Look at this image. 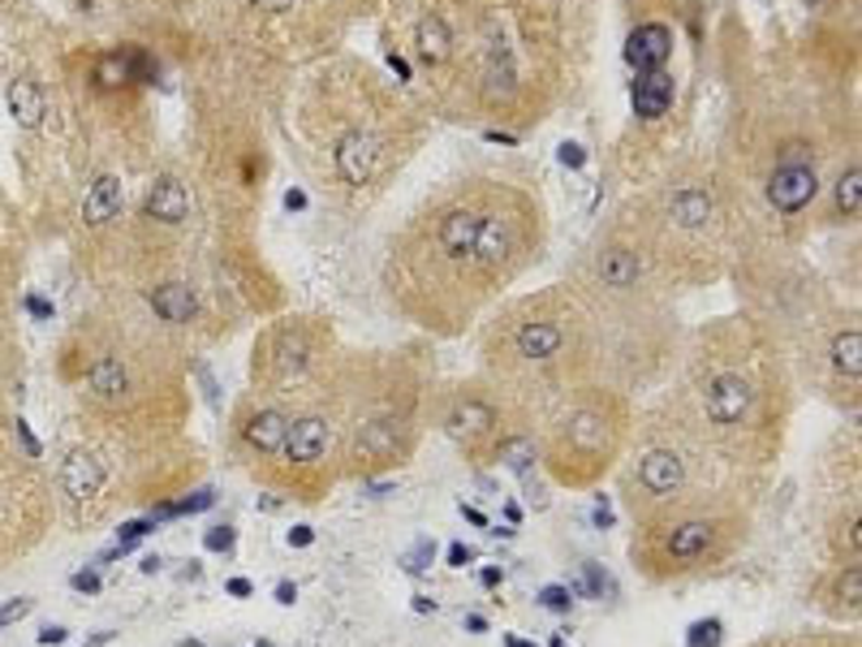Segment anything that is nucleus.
<instances>
[{
  "label": "nucleus",
  "mask_w": 862,
  "mask_h": 647,
  "mask_svg": "<svg viewBox=\"0 0 862 647\" xmlns=\"http://www.w3.org/2000/svg\"><path fill=\"white\" fill-rule=\"evenodd\" d=\"M203 548H208V553H229V548H233V527H212V531L203 535Z\"/></svg>",
  "instance_id": "72a5a7b5"
},
{
  "label": "nucleus",
  "mask_w": 862,
  "mask_h": 647,
  "mask_svg": "<svg viewBox=\"0 0 862 647\" xmlns=\"http://www.w3.org/2000/svg\"><path fill=\"white\" fill-rule=\"evenodd\" d=\"M552 647H570V644H566V639H561V635H557V639H552Z\"/></svg>",
  "instance_id": "864d4df0"
},
{
  "label": "nucleus",
  "mask_w": 862,
  "mask_h": 647,
  "mask_svg": "<svg viewBox=\"0 0 862 647\" xmlns=\"http://www.w3.org/2000/svg\"><path fill=\"white\" fill-rule=\"evenodd\" d=\"M4 104H9V113H13V122L22 130H39L44 117H48V100H44V91L31 78H13L4 86Z\"/></svg>",
  "instance_id": "412c9836"
},
{
  "label": "nucleus",
  "mask_w": 862,
  "mask_h": 647,
  "mask_svg": "<svg viewBox=\"0 0 862 647\" xmlns=\"http://www.w3.org/2000/svg\"><path fill=\"white\" fill-rule=\"evenodd\" d=\"M70 587H73V591H86V596H95V591H100V575H95V570H78V575L70 578Z\"/></svg>",
  "instance_id": "4c0bfd02"
},
{
  "label": "nucleus",
  "mask_w": 862,
  "mask_h": 647,
  "mask_svg": "<svg viewBox=\"0 0 862 647\" xmlns=\"http://www.w3.org/2000/svg\"><path fill=\"white\" fill-rule=\"evenodd\" d=\"M341 406V471L375 480L415 458L423 436V389L415 376L384 371L337 393Z\"/></svg>",
  "instance_id": "f03ea898"
},
{
  "label": "nucleus",
  "mask_w": 862,
  "mask_h": 647,
  "mask_svg": "<svg viewBox=\"0 0 862 647\" xmlns=\"http://www.w3.org/2000/svg\"><path fill=\"white\" fill-rule=\"evenodd\" d=\"M479 224H484V212H470V208H457L440 220V246L449 259H462V264H475V238H479Z\"/></svg>",
  "instance_id": "f3484780"
},
{
  "label": "nucleus",
  "mask_w": 862,
  "mask_h": 647,
  "mask_svg": "<svg viewBox=\"0 0 862 647\" xmlns=\"http://www.w3.org/2000/svg\"><path fill=\"white\" fill-rule=\"evenodd\" d=\"M462 518H466V522H475V527H488V513H484V509H475V505H462Z\"/></svg>",
  "instance_id": "37998d69"
},
{
  "label": "nucleus",
  "mask_w": 862,
  "mask_h": 647,
  "mask_svg": "<svg viewBox=\"0 0 862 647\" xmlns=\"http://www.w3.org/2000/svg\"><path fill=\"white\" fill-rule=\"evenodd\" d=\"M57 505L73 527H91L113 505V449L104 440L70 444L57 462Z\"/></svg>",
  "instance_id": "9d476101"
},
{
  "label": "nucleus",
  "mask_w": 862,
  "mask_h": 647,
  "mask_svg": "<svg viewBox=\"0 0 862 647\" xmlns=\"http://www.w3.org/2000/svg\"><path fill=\"white\" fill-rule=\"evenodd\" d=\"M859 164H850L846 173H841V182H837V212L846 216V220H854L859 216Z\"/></svg>",
  "instance_id": "c85d7f7f"
},
{
  "label": "nucleus",
  "mask_w": 862,
  "mask_h": 647,
  "mask_svg": "<svg viewBox=\"0 0 862 647\" xmlns=\"http://www.w3.org/2000/svg\"><path fill=\"white\" fill-rule=\"evenodd\" d=\"M341 475V406L337 393H315L293 406L277 475L298 501H319Z\"/></svg>",
  "instance_id": "423d86ee"
},
{
  "label": "nucleus",
  "mask_w": 862,
  "mask_h": 647,
  "mask_svg": "<svg viewBox=\"0 0 862 647\" xmlns=\"http://www.w3.org/2000/svg\"><path fill=\"white\" fill-rule=\"evenodd\" d=\"M208 505H215V493L212 488H199V493H190V497H182V501H168V505H155V522L160 518H182V513H199V509H208Z\"/></svg>",
  "instance_id": "cd10ccee"
},
{
  "label": "nucleus",
  "mask_w": 862,
  "mask_h": 647,
  "mask_svg": "<svg viewBox=\"0 0 862 647\" xmlns=\"http://www.w3.org/2000/svg\"><path fill=\"white\" fill-rule=\"evenodd\" d=\"M277 600H281V604H293V600H298V587H293V582H277Z\"/></svg>",
  "instance_id": "c03bdc74"
},
{
  "label": "nucleus",
  "mask_w": 862,
  "mask_h": 647,
  "mask_svg": "<svg viewBox=\"0 0 862 647\" xmlns=\"http://www.w3.org/2000/svg\"><path fill=\"white\" fill-rule=\"evenodd\" d=\"M35 609V600L31 596H18V600H9V604H0V631H9V626H18L26 613Z\"/></svg>",
  "instance_id": "2f4dec72"
},
{
  "label": "nucleus",
  "mask_w": 862,
  "mask_h": 647,
  "mask_svg": "<svg viewBox=\"0 0 862 647\" xmlns=\"http://www.w3.org/2000/svg\"><path fill=\"white\" fill-rule=\"evenodd\" d=\"M595 522H599V527H613V509H608V505H599V509H595Z\"/></svg>",
  "instance_id": "3c124183"
},
{
  "label": "nucleus",
  "mask_w": 862,
  "mask_h": 647,
  "mask_svg": "<svg viewBox=\"0 0 862 647\" xmlns=\"http://www.w3.org/2000/svg\"><path fill=\"white\" fill-rule=\"evenodd\" d=\"M621 501L626 509L646 522L664 509L695 497H708L699 488L703 466L720 462L717 453L695 436V428L677 415V406L651 415L643 428L634 431L630 453H621Z\"/></svg>",
  "instance_id": "39448f33"
},
{
  "label": "nucleus",
  "mask_w": 862,
  "mask_h": 647,
  "mask_svg": "<svg viewBox=\"0 0 862 647\" xmlns=\"http://www.w3.org/2000/svg\"><path fill=\"white\" fill-rule=\"evenodd\" d=\"M470 562H475V548L470 544H449V566L453 570H466Z\"/></svg>",
  "instance_id": "e433bc0d"
},
{
  "label": "nucleus",
  "mask_w": 862,
  "mask_h": 647,
  "mask_svg": "<svg viewBox=\"0 0 862 647\" xmlns=\"http://www.w3.org/2000/svg\"><path fill=\"white\" fill-rule=\"evenodd\" d=\"M630 402L604 384H574L561 393L557 411L548 415L539 462L561 488H591L599 484L630 444Z\"/></svg>",
  "instance_id": "7ed1b4c3"
},
{
  "label": "nucleus",
  "mask_w": 862,
  "mask_h": 647,
  "mask_svg": "<svg viewBox=\"0 0 862 647\" xmlns=\"http://www.w3.org/2000/svg\"><path fill=\"white\" fill-rule=\"evenodd\" d=\"M289 419H293V406L281 402V397H268V393L242 397L237 411H233V424H229L233 453L251 471L277 475V462H281V449H286L289 436Z\"/></svg>",
  "instance_id": "9b49d317"
},
{
  "label": "nucleus",
  "mask_w": 862,
  "mask_h": 647,
  "mask_svg": "<svg viewBox=\"0 0 862 647\" xmlns=\"http://www.w3.org/2000/svg\"><path fill=\"white\" fill-rule=\"evenodd\" d=\"M328 350L324 337L306 324H281L255 346V384L268 397H281L289 406L306 402L311 389L324 380Z\"/></svg>",
  "instance_id": "6e6552de"
},
{
  "label": "nucleus",
  "mask_w": 862,
  "mask_h": 647,
  "mask_svg": "<svg viewBox=\"0 0 862 647\" xmlns=\"http://www.w3.org/2000/svg\"><path fill=\"white\" fill-rule=\"evenodd\" d=\"M147 302H151L155 320H160V324H173V328H182V324H190V320L199 315V298H195V289L186 286V281H164V286H155L147 293Z\"/></svg>",
  "instance_id": "a211bd4d"
},
{
  "label": "nucleus",
  "mask_w": 862,
  "mask_h": 647,
  "mask_svg": "<svg viewBox=\"0 0 862 647\" xmlns=\"http://www.w3.org/2000/svg\"><path fill=\"white\" fill-rule=\"evenodd\" d=\"M639 277H643V259H639L634 251L617 246V251H604V255H599V286L604 289L626 293V289L639 286Z\"/></svg>",
  "instance_id": "b1692460"
},
{
  "label": "nucleus",
  "mask_w": 862,
  "mask_h": 647,
  "mask_svg": "<svg viewBox=\"0 0 862 647\" xmlns=\"http://www.w3.org/2000/svg\"><path fill=\"white\" fill-rule=\"evenodd\" d=\"M333 164H337L341 182L366 186L375 177V164H380V143L366 130H350V135H341L337 147H333Z\"/></svg>",
  "instance_id": "4468645a"
},
{
  "label": "nucleus",
  "mask_w": 862,
  "mask_h": 647,
  "mask_svg": "<svg viewBox=\"0 0 862 647\" xmlns=\"http://www.w3.org/2000/svg\"><path fill=\"white\" fill-rule=\"evenodd\" d=\"M815 195H819L815 164H777V173L768 177V204L785 216L802 212Z\"/></svg>",
  "instance_id": "ddd939ff"
},
{
  "label": "nucleus",
  "mask_w": 862,
  "mask_h": 647,
  "mask_svg": "<svg viewBox=\"0 0 862 647\" xmlns=\"http://www.w3.org/2000/svg\"><path fill=\"white\" fill-rule=\"evenodd\" d=\"M143 212L147 220H160V224H182L186 212H190V195H186V186L177 177H155L151 190H147Z\"/></svg>",
  "instance_id": "6ab92c4d"
},
{
  "label": "nucleus",
  "mask_w": 862,
  "mask_h": 647,
  "mask_svg": "<svg viewBox=\"0 0 862 647\" xmlns=\"http://www.w3.org/2000/svg\"><path fill=\"white\" fill-rule=\"evenodd\" d=\"M121 204H126L121 177L104 173V177H95V182L86 186V199H82V220H86V224H108V220H117Z\"/></svg>",
  "instance_id": "4be33fe9"
},
{
  "label": "nucleus",
  "mask_w": 862,
  "mask_h": 647,
  "mask_svg": "<svg viewBox=\"0 0 862 647\" xmlns=\"http://www.w3.org/2000/svg\"><path fill=\"white\" fill-rule=\"evenodd\" d=\"M539 604H544L548 613H570V609H574V591H570L566 582H548V587L539 591Z\"/></svg>",
  "instance_id": "7c9ffc66"
},
{
  "label": "nucleus",
  "mask_w": 862,
  "mask_h": 647,
  "mask_svg": "<svg viewBox=\"0 0 862 647\" xmlns=\"http://www.w3.org/2000/svg\"><path fill=\"white\" fill-rule=\"evenodd\" d=\"M828 371H832V384H837V397L859 406V380H862V328L859 324H846L832 333L828 342Z\"/></svg>",
  "instance_id": "f8f14e48"
},
{
  "label": "nucleus",
  "mask_w": 862,
  "mask_h": 647,
  "mask_svg": "<svg viewBox=\"0 0 862 647\" xmlns=\"http://www.w3.org/2000/svg\"><path fill=\"white\" fill-rule=\"evenodd\" d=\"M720 644H724V626H720V617L695 622V626L686 631V647H720Z\"/></svg>",
  "instance_id": "c756f323"
},
{
  "label": "nucleus",
  "mask_w": 862,
  "mask_h": 647,
  "mask_svg": "<svg viewBox=\"0 0 862 647\" xmlns=\"http://www.w3.org/2000/svg\"><path fill=\"white\" fill-rule=\"evenodd\" d=\"M479 578H484V587H501L504 570H501V566H488V570H484Z\"/></svg>",
  "instance_id": "49530a36"
},
{
  "label": "nucleus",
  "mask_w": 862,
  "mask_h": 647,
  "mask_svg": "<svg viewBox=\"0 0 862 647\" xmlns=\"http://www.w3.org/2000/svg\"><path fill=\"white\" fill-rule=\"evenodd\" d=\"M513 251V238H509V220L497 212H484V224H479V238H475V264L479 268H501Z\"/></svg>",
  "instance_id": "5701e85b"
},
{
  "label": "nucleus",
  "mask_w": 862,
  "mask_h": 647,
  "mask_svg": "<svg viewBox=\"0 0 862 647\" xmlns=\"http://www.w3.org/2000/svg\"><path fill=\"white\" fill-rule=\"evenodd\" d=\"M582 160H586V151L578 143H561V164L566 169H582Z\"/></svg>",
  "instance_id": "58836bf2"
},
{
  "label": "nucleus",
  "mask_w": 862,
  "mask_h": 647,
  "mask_svg": "<svg viewBox=\"0 0 862 647\" xmlns=\"http://www.w3.org/2000/svg\"><path fill=\"white\" fill-rule=\"evenodd\" d=\"M668 57H673V31L664 22H643L639 31H630L626 61L634 66V73L668 70Z\"/></svg>",
  "instance_id": "2eb2a0df"
},
{
  "label": "nucleus",
  "mask_w": 862,
  "mask_h": 647,
  "mask_svg": "<svg viewBox=\"0 0 862 647\" xmlns=\"http://www.w3.org/2000/svg\"><path fill=\"white\" fill-rule=\"evenodd\" d=\"M415 48H419V61L423 66H444L449 53H453V35H449V22L428 13L419 26H415Z\"/></svg>",
  "instance_id": "393cba45"
},
{
  "label": "nucleus",
  "mask_w": 862,
  "mask_h": 647,
  "mask_svg": "<svg viewBox=\"0 0 862 647\" xmlns=\"http://www.w3.org/2000/svg\"><path fill=\"white\" fill-rule=\"evenodd\" d=\"M746 531H750V522H746L742 505L708 493V497L682 501L639 522L630 557H634V566H639L643 578L673 582V578L724 566L746 544Z\"/></svg>",
  "instance_id": "20e7f679"
},
{
  "label": "nucleus",
  "mask_w": 862,
  "mask_h": 647,
  "mask_svg": "<svg viewBox=\"0 0 862 647\" xmlns=\"http://www.w3.org/2000/svg\"><path fill=\"white\" fill-rule=\"evenodd\" d=\"M781 647H859L854 639H797V644H781Z\"/></svg>",
  "instance_id": "ea45409f"
},
{
  "label": "nucleus",
  "mask_w": 862,
  "mask_h": 647,
  "mask_svg": "<svg viewBox=\"0 0 862 647\" xmlns=\"http://www.w3.org/2000/svg\"><path fill=\"white\" fill-rule=\"evenodd\" d=\"M66 635H70V631H66V626H44V631H39V644H44V647H53V644H66Z\"/></svg>",
  "instance_id": "a19ab883"
},
{
  "label": "nucleus",
  "mask_w": 862,
  "mask_h": 647,
  "mask_svg": "<svg viewBox=\"0 0 862 647\" xmlns=\"http://www.w3.org/2000/svg\"><path fill=\"white\" fill-rule=\"evenodd\" d=\"M668 216H673L682 229H703V224L712 220V195H708V190H699V186H686V190H677V195H673Z\"/></svg>",
  "instance_id": "a878e982"
},
{
  "label": "nucleus",
  "mask_w": 862,
  "mask_h": 647,
  "mask_svg": "<svg viewBox=\"0 0 862 647\" xmlns=\"http://www.w3.org/2000/svg\"><path fill=\"white\" fill-rule=\"evenodd\" d=\"M819 604L832 613V617H859L862 609V570L859 562H837V570L828 578V587H824V596H819Z\"/></svg>",
  "instance_id": "dca6fc26"
},
{
  "label": "nucleus",
  "mask_w": 862,
  "mask_h": 647,
  "mask_svg": "<svg viewBox=\"0 0 862 647\" xmlns=\"http://www.w3.org/2000/svg\"><path fill=\"white\" fill-rule=\"evenodd\" d=\"M431 557H435V544H428V540H423V544H419V548H415V553L406 557V570H410V575H419V570H428V562H431Z\"/></svg>",
  "instance_id": "c9c22d12"
},
{
  "label": "nucleus",
  "mask_w": 862,
  "mask_h": 647,
  "mask_svg": "<svg viewBox=\"0 0 862 647\" xmlns=\"http://www.w3.org/2000/svg\"><path fill=\"white\" fill-rule=\"evenodd\" d=\"M53 488L31 458L0 449V566L22 557L48 527Z\"/></svg>",
  "instance_id": "1a4fd4ad"
},
{
  "label": "nucleus",
  "mask_w": 862,
  "mask_h": 647,
  "mask_svg": "<svg viewBox=\"0 0 862 647\" xmlns=\"http://www.w3.org/2000/svg\"><path fill=\"white\" fill-rule=\"evenodd\" d=\"M113 635H117V631H100L95 639H86L82 647H108V644H113Z\"/></svg>",
  "instance_id": "09e8293b"
},
{
  "label": "nucleus",
  "mask_w": 862,
  "mask_h": 647,
  "mask_svg": "<svg viewBox=\"0 0 862 647\" xmlns=\"http://www.w3.org/2000/svg\"><path fill=\"white\" fill-rule=\"evenodd\" d=\"M673 406L724 466H768L785 440L790 389L772 355L733 342L695 355Z\"/></svg>",
  "instance_id": "f257e3e1"
},
{
  "label": "nucleus",
  "mask_w": 862,
  "mask_h": 647,
  "mask_svg": "<svg viewBox=\"0 0 862 647\" xmlns=\"http://www.w3.org/2000/svg\"><path fill=\"white\" fill-rule=\"evenodd\" d=\"M630 100H634V113H639L643 122H660V117L673 108V73L668 70L639 73Z\"/></svg>",
  "instance_id": "aec40b11"
},
{
  "label": "nucleus",
  "mask_w": 862,
  "mask_h": 647,
  "mask_svg": "<svg viewBox=\"0 0 862 647\" xmlns=\"http://www.w3.org/2000/svg\"><path fill=\"white\" fill-rule=\"evenodd\" d=\"M582 575H586V587H591V596H604V591H617L613 587V578L599 575V566L595 562H582Z\"/></svg>",
  "instance_id": "473e14b6"
},
{
  "label": "nucleus",
  "mask_w": 862,
  "mask_h": 647,
  "mask_svg": "<svg viewBox=\"0 0 862 647\" xmlns=\"http://www.w3.org/2000/svg\"><path fill=\"white\" fill-rule=\"evenodd\" d=\"M135 82V48H117V53H104L95 61V86L100 91H121Z\"/></svg>",
  "instance_id": "bb28decb"
},
{
  "label": "nucleus",
  "mask_w": 862,
  "mask_h": 647,
  "mask_svg": "<svg viewBox=\"0 0 862 647\" xmlns=\"http://www.w3.org/2000/svg\"><path fill=\"white\" fill-rule=\"evenodd\" d=\"M251 578H229V596H251Z\"/></svg>",
  "instance_id": "a18cd8bd"
},
{
  "label": "nucleus",
  "mask_w": 862,
  "mask_h": 647,
  "mask_svg": "<svg viewBox=\"0 0 862 647\" xmlns=\"http://www.w3.org/2000/svg\"><path fill=\"white\" fill-rule=\"evenodd\" d=\"M255 647H272V644H268V639H259V644H255Z\"/></svg>",
  "instance_id": "5fc2aeb1"
},
{
  "label": "nucleus",
  "mask_w": 862,
  "mask_h": 647,
  "mask_svg": "<svg viewBox=\"0 0 862 647\" xmlns=\"http://www.w3.org/2000/svg\"><path fill=\"white\" fill-rule=\"evenodd\" d=\"M504 647H535V644H526V639H513V635H509V639H504Z\"/></svg>",
  "instance_id": "603ef678"
},
{
  "label": "nucleus",
  "mask_w": 862,
  "mask_h": 647,
  "mask_svg": "<svg viewBox=\"0 0 862 647\" xmlns=\"http://www.w3.org/2000/svg\"><path fill=\"white\" fill-rule=\"evenodd\" d=\"M26 307H31V315H39V320H48V315H53V307H48V302H39V298H31Z\"/></svg>",
  "instance_id": "de8ad7c7"
},
{
  "label": "nucleus",
  "mask_w": 862,
  "mask_h": 647,
  "mask_svg": "<svg viewBox=\"0 0 862 647\" xmlns=\"http://www.w3.org/2000/svg\"><path fill=\"white\" fill-rule=\"evenodd\" d=\"M255 4H259V9H268V13H281V9H289L293 0H255Z\"/></svg>",
  "instance_id": "8fccbe9b"
},
{
  "label": "nucleus",
  "mask_w": 862,
  "mask_h": 647,
  "mask_svg": "<svg viewBox=\"0 0 862 647\" xmlns=\"http://www.w3.org/2000/svg\"><path fill=\"white\" fill-rule=\"evenodd\" d=\"M444 436L470 458V462H492L497 449H501L509 436L526 431V402L513 397L504 384H492V380H470V384H457L440 397V411H435Z\"/></svg>",
  "instance_id": "0eeeda50"
},
{
  "label": "nucleus",
  "mask_w": 862,
  "mask_h": 647,
  "mask_svg": "<svg viewBox=\"0 0 862 647\" xmlns=\"http://www.w3.org/2000/svg\"><path fill=\"white\" fill-rule=\"evenodd\" d=\"M147 531H155V518L147 513V518H135V522H126L121 527V544H139Z\"/></svg>",
  "instance_id": "f704fd0d"
},
{
  "label": "nucleus",
  "mask_w": 862,
  "mask_h": 647,
  "mask_svg": "<svg viewBox=\"0 0 862 647\" xmlns=\"http://www.w3.org/2000/svg\"><path fill=\"white\" fill-rule=\"evenodd\" d=\"M311 540H315V531H311V527H293V531H289V544H293V548H306Z\"/></svg>",
  "instance_id": "79ce46f5"
}]
</instances>
